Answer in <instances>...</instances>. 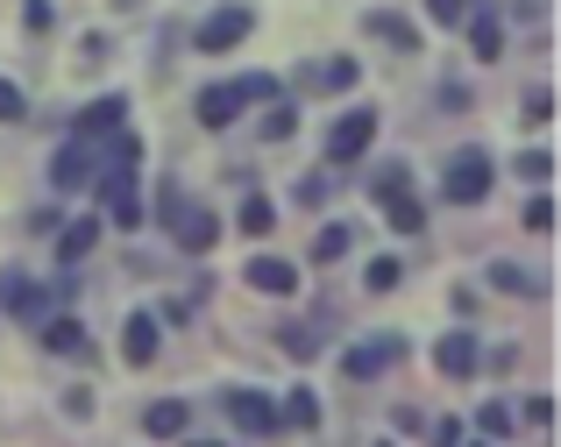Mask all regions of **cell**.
Wrapping results in <instances>:
<instances>
[{
    "instance_id": "cell-1",
    "label": "cell",
    "mask_w": 561,
    "mask_h": 447,
    "mask_svg": "<svg viewBox=\"0 0 561 447\" xmlns=\"http://www.w3.org/2000/svg\"><path fill=\"white\" fill-rule=\"evenodd\" d=\"M285 85L271 79V71H249V79H228V85H206L199 100H192V114H199V128H234L242 122V107H256V100H277Z\"/></svg>"
},
{
    "instance_id": "cell-2",
    "label": "cell",
    "mask_w": 561,
    "mask_h": 447,
    "mask_svg": "<svg viewBox=\"0 0 561 447\" xmlns=\"http://www.w3.org/2000/svg\"><path fill=\"white\" fill-rule=\"evenodd\" d=\"M157 220H164V234L179 249H192V256H206V249L220 242V214H214V206H199V199H185L179 185L157 192Z\"/></svg>"
},
{
    "instance_id": "cell-3",
    "label": "cell",
    "mask_w": 561,
    "mask_h": 447,
    "mask_svg": "<svg viewBox=\"0 0 561 447\" xmlns=\"http://www.w3.org/2000/svg\"><path fill=\"white\" fill-rule=\"evenodd\" d=\"M497 185V163H491V149H455L448 163H440V192H448V206H477L483 192Z\"/></svg>"
},
{
    "instance_id": "cell-4",
    "label": "cell",
    "mask_w": 561,
    "mask_h": 447,
    "mask_svg": "<svg viewBox=\"0 0 561 447\" xmlns=\"http://www.w3.org/2000/svg\"><path fill=\"white\" fill-rule=\"evenodd\" d=\"M370 199H377V214L391 220L398 234H420L426 228V206L412 199V171H405V163H391V171L370 177Z\"/></svg>"
},
{
    "instance_id": "cell-5",
    "label": "cell",
    "mask_w": 561,
    "mask_h": 447,
    "mask_svg": "<svg viewBox=\"0 0 561 447\" xmlns=\"http://www.w3.org/2000/svg\"><path fill=\"white\" fill-rule=\"evenodd\" d=\"M370 142H377V107H348L342 122L328 128V163H334V171H342V163H363Z\"/></svg>"
},
{
    "instance_id": "cell-6",
    "label": "cell",
    "mask_w": 561,
    "mask_h": 447,
    "mask_svg": "<svg viewBox=\"0 0 561 447\" xmlns=\"http://www.w3.org/2000/svg\"><path fill=\"white\" fill-rule=\"evenodd\" d=\"M220 412H228V426L234 434H277V405L263 391H249V383H228V391H220Z\"/></svg>"
},
{
    "instance_id": "cell-7",
    "label": "cell",
    "mask_w": 561,
    "mask_h": 447,
    "mask_svg": "<svg viewBox=\"0 0 561 447\" xmlns=\"http://www.w3.org/2000/svg\"><path fill=\"white\" fill-rule=\"evenodd\" d=\"M256 28V14L249 8H220V14H206L199 28H192V50H206V57H220V50H234V43Z\"/></svg>"
},
{
    "instance_id": "cell-8",
    "label": "cell",
    "mask_w": 561,
    "mask_h": 447,
    "mask_svg": "<svg viewBox=\"0 0 561 447\" xmlns=\"http://www.w3.org/2000/svg\"><path fill=\"white\" fill-rule=\"evenodd\" d=\"M93 171H100V142H79V136H71V142L50 157V192H79V185H93Z\"/></svg>"
},
{
    "instance_id": "cell-9",
    "label": "cell",
    "mask_w": 561,
    "mask_h": 447,
    "mask_svg": "<svg viewBox=\"0 0 561 447\" xmlns=\"http://www.w3.org/2000/svg\"><path fill=\"white\" fill-rule=\"evenodd\" d=\"M405 355V341L398 334H377V341H356V348L342 355V377H356V383H370V377H383V369Z\"/></svg>"
},
{
    "instance_id": "cell-10",
    "label": "cell",
    "mask_w": 561,
    "mask_h": 447,
    "mask_svg": "<svg viewBox=\"0 0 561 447\" xmlns=\"http://www.w3.org/2000/svg\"><path fill=\"white\" fill-rule=\"evenodd\" d=\"M477 363H483V348H477V334H469V326L440 334V348H434V369H440L448 383H469V377H477Z\"/></svg>"
},
{
    "instance_id": "cell-11",
    "label": "cell",
    "mask_w": 561,
    "mask_h": 447,
    "mask_svg": "<svg viewBox=\"0 0 561 447\" xmlns=\"http://www.w3.org/2000/svg\"><path fill=\"white\" fill-rule=\"evenodd\" d=\"M249 291H263V298H291L299 291V263H285V256H249Z\"/></svg>"
},
{
    "instance_id": "cell-12",
    "label": "cell",
    "mask_w": 561,
    "mask_h": 447,
    "mask_svg": "<svg viewBox=\"0 0 561 447\" xmlns=\"http://www.w3.org/2000/svg\"><path fill=\"white\" fill-rule=\"evenodd\" d=\"M157 348H164V326H157V312H128V326H122V355L128 363H157Z\"/></svg>"
},
{
    "instance_id": "cell-13",
    "label": "cell",
    "mask_w": 561,
    "mask_h": 447,
    "mask_svg": "<svg viewBox=\"0 0 561 447\" xmlns=\"http://www.w3.org/2000/svg\"><path fill=\"white\" fill-rule=\"evenodd\" d=\"M122 122H128V100H122V93H107V100H93V107L79 114V128H71V136H79V142H107Z\"/></svg>"
},
{
    "instance_id": "cell-14",
    "label": "cell",
    "mask_w": 561,
    "mask_h": 447,
    "mask_svg": "<svg viewBox=\"0 0 561 447\" xmlns=\"http://www.w3.org/2000/svg\"><path fill=\"white\" fill-rule=\"evenodd\" d=\"M185 426H192L185 398H157V405L142 412V434H150V440H185Z\"/></svg>"
},
{
    "instance_id": "cell-15",
    "label": "cell",
    "mask_w": 561,
    "mask_h": 447,
    "mask_svg": "<svg viewBox=\"0 0 561 447\" xmlns=\"http://www.w3.org/2000/svg\"><path fill=\"white\" fill-rule=\"evenodd\" d=\"M43 348L50 355H85L93 341H85V326L71 320V312H50V320H43Z\"/></svg>"
},
{
    "instance_id": "cell-16",
    "label": "cell",
    "mask_w": 561,
    "mask_h": 447,
    "mask_svg": "<svg viewBox=\"0 0 561 447\" xmlns=\"http://www.w3.org/2000/svg\"><path fill=\"white\" fill-rule=\"evenodd\" d=\"M469 50H477L483 65H497V57H505V22H497L491 8H477V22H469Z\"/></svg>"
},
{
    "instance_id": "cell-17",
    "label": "cell",
    "mask_w": 561,
    "mask_h": 447,
    "mask_svg": "<svg viewBox=\"0 0 561 447\" xmlns=\"http://www.w3.org/2000/svg\"><path fill=\"white\" fill-rule=\"evenodd\" d=\"M370 36H383L391 50H420V28H412L405 14H391V8H377V14H370Z\"/></svg>"
},
{
    "instance_id": "cell-18",
    "label": "cell",
    "mask_w": 561,
    "mask_h": 447,
    "mask_svg": "<svg viewBox=\"0 0 561 447\" xmlns=\"http://www.w3.org/2000/svg\"><path fill=\"white\" fill-rule=\"evenodd\" d=\"M0 306L8 312H36L43 306V291L28 285V271H0Z\"/></svg>"
},
{
    "instance_id": "cell-19",
    "label": "cell",
    "mask_w": 561,
    "mask_h": 447,
    "mask_svg": "<svg viewBox=\"0 0 561 447\" xmlns=\"http://www.w3.org/2000/svg\"><path fill=\"white\" fill-rule=\"evenodd\" d=\"M291 136H299V107L277 93V100H271V114H263V142H291Z\"/></svg>"
},
{
    "instance_id": "cell-20",
    "label": "cell",
    "mask_w": 561,
    "mask_h": 447,
    "mask_svg": "<svg viewBox=\"0 0 561 447\" xmlns=\"http://www.w3.org/2000/svg\"><path fill=\"white\" fill-rule=\"evenodd\" d=\"M93 242H100V214H85V220H71V228H65V242H57V256H65V263H79V256H85Z\"/></svg>"
},
{
    "instance_id": "cell-21",
    "label": "cell",
    "mask_w": 561,
    "mask_h": 447,
    "mask_svg": "<svg viewBox=\"0 0 561 447\" xmlns=\"http://www.w3.org/2000/svg\"><path fill=\"white\" fill-rule=\"evenodd\" d=\"M348 249H356V234H348V228H342V220H328V228H320V234H313V263H342V256H348Z\"/></svg>"
},
{
    "instance_id": "cell-22",
    "label": "cell",
    "mask_w": 561,
    "mask_h": 447,
    "mask_svg": "<svg viewBox=\"0 0 561 447\" xmlns=\"http://www.w3.org/2000/svg\"><path fill=\"white\" fill-rule=\"evenodd\" d=\"M277 426H299V434H306V426H320V398L299 383V391L285 398V412H277Z\"/></svg>"
},
{
    "instance_id": "cell-23",
    "label": "cell",
    "mask_w": 561,
    "mask_h": 447,
    "mask_svg": "<svg viewBox=\"0 0 561 447\" xmlns=\"http://www.w3.org/2000/svg\"><path fill=\"white\" fill-rule=\"evenodd\" d=\"M356 79H363V65H356V57H328V65L313 71V85H328V93H348Z\"/></svg>"
},
{
    "instance_id": "cell-24",
    "label": "cell",
    "mask_w": 561,
    "mask_h": 447,
    "mask_svg": "<svg viewBox=\"0 0 561 447\" xmlns=\"http://www.w3.org/2000/svg\"><path fill=\"white\" fill-rule=\"evenodd\" d=\"M477 426H483V440H512V426H519V412H512L505 398H491V405L477 412Z\"/></svg>"
},
{
    "instance_id": "cell-25",
    "label": "cell",
    "mask_w": 561,
    "mask_h": 447,
    "mask_svg": "<svg viewBox=\"0 0 561 447\" xmlns=\"http://www.w3.org/2000/svg\"><path fill=\"white\" fill-rule=\"evenodd\" d=\"M234 220H242V234H271V228H277V206L263 199V192H249V199H242V214H234Z\"/></svg>"
},
{
    "instance_id": "cell-26",
    "label": "cell",
    "mask_w": 561,
    "mask_h": 447,
    "mask_svg": "<svg viewBox=\"0 0 561 447\" xmlns=\"http://www.w3.org/2000/svg\"><path fill=\"white\" fill-rule=\"evenodd\" d=\"M398 277H405V263H398V256H377L370 271H363V285H370V291H398Z\"/></svg>"
},
{
    "instance_id": "cell-27",
    "label": "cell",
    "mask_w": 561,
    "mask_h": 447,
    "mask_svg": "<svg viewBox=\"0 0 561 447\" xmlns=\"http://www.w3.org/2000/svg\"><path fill=\"white\" fill-rule=\"evenodd\" d=\"M491 285H497V291H540L534 277L519 271V263H497V271H491Z\"/></svg>"
},
{
    "instance_id": "cell-28",
    "label": "cell",
    "mask_w": 561,
    "mask_h": 447,
    "mask_svg": "<svg viewBox=\"0 0 561 447\" xmlns=\"http://www.w3.org/2000/svg\"><path fill=\"white\" fill-rule=\"evenodd\" d=\"M285 348H291V355H299V363H306V355L320 348V334H313V326H306V320H291V326H285Z\"/></svg>"
},
{
    "instance_id": "cell-29",
    "label": "cell",
    "mask_w": 561,
    "mask_h": 447,
    "mask_svg": "<svg viewBox=\"0 0 561 447\" xmlns=\"http://www.w3.org/2000/svg\"><path fill=\"white\" fill-rule=\"evenodd\" d=\"M22 114H28L22 85H14V79H0V122H22Z\"/></svg>"
},
{
    "instance_id": "cell-30",
    "label": "cell",
    "mask_w": 561,
    "mask_h": 447,
    "mask_svg": "<svg viewBox=\"0 0 561 447\" xmlns=\"http://www.w3.org/2000/svg\"><path fill=\"white\" fill-rule=\"evenodd\" d=\"M526 228H534V234H548V228H554V199H548V192L526 206Z\"/></svg>"
},
{
    "instance_id": "cell-31",
    "label": "cell",
    "mask_w": 561,
    "mask_h": 447,
    "mask_svg": "<svg viewBox=\"0 0 561 447\" xmlns=\"http://www.w3.org/2000/svg\"><path fill=\"white\" fill-rule=\"evenodd\" d=\"M519 171H526V177H534V185H540V177L554 171V157H548V149H526V157H519Z\"/></svg>"
},
{
    "instance_id": "cell-32",
    "label": "cell",
    "mask_w": 561,
    "mask_h": 447,
    "mask_svg": "<svg viewBox=\"0 0 561 447\" xmlns=\"http://www.w3.org/2000/svg\"><path fill=\"white\" fill-rule=\"evenodd\" d=\"M426 14H434L440 28H455V22H462V0H426Z\"/></svg>"
},
{
    "instance_id": "cell-33",
    "label": "cell",
    "mask_w": 561,
    "mask_h": 447,
    "mask_svg": "<svg viewBox=\"0 0 561 447\" xmlns=\"http://www.w3.org/2000/svg\"><path fill=\"white\" fill-rule=\"evenodd\" d=\"M22 22H28V28H50V22H57V8H50V0H28Z\"/></svg>"
},
{
    "instance_id": "cell-34",
    "label": "cell",
    "mask_w": 561,
    "mask_h": 447,
    "mask_svg": "<svg viewBox=\"0 0 561 447\" xmlns=\"http://www.w3.org/2000/svg\"><path fill=\"white\" fill-rule=\"evenodd\" d=\"M526 114H534V122H548V114H554V93H548V85H534V93H526Z\"/></svg>"
},
{
    "instance_id": "cell-35",
    "label": "cell",
    "mask_w": 561,
    "mask_h": 447,
    "mask_svg": "<svg viewBox=\"0 0 561 447\" xmlns=\"http://www.w3.org/2000/svg\"><path fill=\"white\" fill-rule=\"evenodd\" d=\"M434 447H462V420H440L434 426Z\"/></svg>"
},
{
    "instance_id": "cell-36",
    "label": "cell",
    "mask_w": 561,
    "mask_h": 447,
    "mask_svg": "<svg viewBox=\"0 0 561 447\" xmlns=\"http://www.w3.org/2000/svg\"><path fill=\"white\" fill-rule=\"evenodd\" d=\"M185 447H228V440H185Z\"/></svg>"
},
{
    "instance_id": "cell-37",
    "label": "cell",
    "mask_w": 561,
    "mask_h": 447,
    "mask_svg": "<svg viewBox=\"0 0 561 447\" xmlns=\"http://www.w3.org/2000/svg\"><path fill=\"white\" fill-rule=\"evenodd\" d=\"M377 447H391V440H377Z\"/></svg>"
},
{
    "instance_id": "cell-38",
    "label": "cell",
    "mask_w": 561,
    "mask_h": 447,
    "mask_svg": "<svg viewBox=\"0 0 561 447\" xmlns=\"http://www.w3.org/2000/svg\"><path fill=\"white\" fill-rule=\"evenodd\" d=\"M477 447H491V440H477Z\"/></svg>"
}]
</instances>
